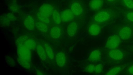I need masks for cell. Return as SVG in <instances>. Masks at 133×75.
Segmentation results:
<instances>
[{"instance_id": "cb8c5ba5", "label": "cell", "mask_w": 133, "mask_h": 75, "mask_svg": "<svg viewBox=\"0 0 133 75\" xmlns=\"http://www.w3.org/2000/svg\"><path fill=\"white\" fill-rule=\"evenodd\" d=\"M28 39L26 36H23L18 38L16 40V43L17 46L24 45L25 42Z\"/></svg>"}, {"instance_id": "4316f807", "label": "cell", "mask_w": 133, "mask_h": 75, "mask_svg": "<svg viewBox=\"0 0 133 75\" xmlns=\"http://www.w3.org/2000/svg\"><path fill=\"white\" fill-rule=\"evenodd\" d=\"M9 9L12 12H16L19 10V8L18 6L15 3H12L9 5Z\"/></svg>"}, {"instance_id": "836d02e7", "label": "cell", "mask_w": 133, "mask_h": 75, "mask_svg": "<svg viewBox=\"0 0 133 75\" xmlns=\"http://www.w3.org/2000/svg\"><path fill=\"white\" fill-rule=\"evenodd\" d=\"M36 73L37 74L39 75H42L44 74L42 72L39 70L37 71L36 72Z\"/></svg>"}, {"instance_id": "484cf974", "label": "cell", "mask_w": 133, "mask_h": 75, "mask_svg": "<svg viewBox=\"0 0 133 75\" xmlns=\"http://www.w3.org/2000/svg\"><path fill=\"white\" fill-rule=\"evenodd\" d=\"M1 23L4 25H9L11 21L7 17L6 15H3L1 18Z\"/></svg>"}, {"instance_id": "1f68e13d", "label": "cell", "mask_w": 133, "mask_h": 75, "mask_svg": "<svg viewBox=\"0 0 133 75\" xmlns=\"http://www.w3.org/2000/svg\"><path fill=\"white\" fill-rule=\"evenodd\" d=\"M7 63L11 66H12L15 65V62L13 59L10 57H8L6 58Z\"/></svg>"}, {"instance_id": "5b68a950", "label": "cell", "mask_w": 133, "mask_h": 75, "mask_svg": "<svg viewBox=\"0 0 133 75\" xmlns=\"http://www.w3.org/2000/svg\"><path fill=\"white\" fill-rule=\"evenodd\" d=\"M132 34L131 29L130 27L127 26L122 27L119 32V37L123 40L129 39L131 37Z\"/></svg>"}, {"instance_id": "9a60e30c", "label": "cell", "mask_w": 133, "mask_h": 75, "mask_svg": "<svg viewBox=\"0 0 133 75\" xmlns=\"http://www.w3.org/2000/svg\"><path fill=\"white\" fill-rule=\"evenodd\" d=\"M50 35L51 37L54 39H57L61 36V30L59 27L55 26L51 29L50 32Z\"/></svg>"}, {"instance_id": "603a6c76", "label": "cell", "mask_w": 133, "mask_h": 75, "mask_svg": "<svg viewBox=\"0 0 133 75\" xmlns=\"http://www.w3.org/2000/svg\"><path fill=\"white\" fill-rule=\"evenodd\" d=\"M121 70V68L120 67H115L110 69L105 74L107 75H116Z\"/></svg>"}, {"instance_id": "7402d4cb", "label": "cell", "mask_w": 133, "mask_h": 75, "mask_svg": "<svg viewBox=\"0 0 133 75\" xmlns=\"http://www.w3.org/2000/svg\"><path fill=\"white\" fill-rule=\"evenodd\" d=\"M37 16L40 21L45 24H48L50 22V20L48 16L39 12L37 14Z\"/></svg>"}, {"instance_id": "44dd1931", "label": "cell", "mask_w": 133, "mask_h": 75, "mask_svg": "<svg viewBox=\"0 0 133 75\" xmlns=\"http://www.w3.org/2000/svg\"><path fill=\"white\" fill-rule=\"evenodd\" d=\"M17 61L19 64L24 68L29 69L30 67V62L18 57Z\"/></svg>"}, {"instance_id": "7a4b0ae2", "label": "cell", "mask_w": 133, "mask_h": 75, "mask_svg": "<svg viewBox=\"0 0 133 75\" xmlns=\"http://www.w3.org/2000/svg\"><path fill=\"white\" fill-rule=\"evenodd\" d=\"M120 38L116 35H114L109 38L105 44V47L112 49H116L120 43Z\"/></svg>"}, {"instance_id": "ac0fdd59", "label": "cell", "mask_w": 133, "mask_h": 75, "mask_svg": "<svg viewBox=\"0 0 133 75\" xmlns=\"http://www.w3.org/2000/svg\"><path fill=\"white\" fill-rule=\"evenodd\" d=\"M37 29L43 33H46L48 31V27L46 24L42 22H37L35 24Z\"/></svg>"}, {"instance_id": "2e32d148", "label": "cell", "mask_w": 133, "mask_h": 75, "mask_svg": "<svg viewBox=\"0 0 133 75\" xmlns=\"http://www.w3.org/2000/svg\"><path fill=\"white\" fill-rule=\"evenodd\" d=\"M36 50L37 54L41 60L45 61L46 59V54L44 48L40 45L36 46Z\"/></svg>"}, {"instance_id": "f546056e", "label": "cell", "mask_w": 133, "mask_h": 75, "mask_svg": "<svg viewBox=\"0 0 133 75\" xmlns=\"http://www.w3.org/2000/svg\"><path fill=\"white\" fill-rule=\"evenodd\" d=\"M5 15L11 21H14L16 19L15 16L12 13H9Z\"/></svg>"}, {"instance_id": "d6986e66", "label": "cell", "mask_w": 133, "mask_h": 75, "mask_svg": "<svg viewBox=\"0 0 133 75\" xmlns=\"http://www.w3.org/2000/svg\"><path fill=\"white\" fill-rule=\"evenodd\" d=\"M24 45L30 50L34 49L36 47L35 41L31 39H28L25 42Z\"/></svg>"}, {"instance_id": "6da1fadb", "label": "cell", "mask_w": 133, "mask_h": 75, "mask_svg": "<svg viewBox=\"0 0 133 75\" xmlns=\"http://www.w3.org/2000/svg\"><path fill=\"white\" fill-rule=\"evenodd\" d=\"M17 47V53L18 57L30 62L31 58L30 50L24 45H18Z\"/></svg>"}, {"instance_id": "8992f818", "label": "cell", "mask_w": 133, "mask_h": 75, "mask_svg": "<svg viewBox=\"0 0 133 75\" xmlns=\"http://www.w3.org/2000/svg\"><path fill=\"white\" fill-rule=\"evenodd\" d=\"M61 15L62 21L64 22H68L72 20L74 16L70 9H69L63 10Z\"/></svg>"}, {"instance_id": "d6a6232c", "label": "cell", "mask_w": 133, "mask_h": 75, "mask_svg": "<svg viewBox=\"0 0 133 75\" xmlns=\"http://www.w3.org/2000/svg\"><path fill=\"white\" fill-rule=\"evenodd\" d=\"M128 72L130 74H133V65L129 68Z\"/></svg>"}, {"instance_id": "30bf717a", "label": "cell", "mask_w": 133, "mask_h": 75, "mask_svg": "<svg viewBox=\"0 0 133 75\" xmlns=\"http://www.w3.org/2000/svg\"><path fill=\"white\" fill-rule=\"evenodd\" d=\"M109 55L111 59L115 60H119L122 59L123 54L122 51L116 49H112L109 52Z\"/></svg>"}, {"instance_id": "d4e9b609", "label": "cell", "mask_w": 133, "mask_h": 75, "mask_svg": "<svg viewBox=\"0 0 133 75\" xmlns=\"http://www.w3.org/2000/svg\"><path fill=\"white\" fill-rule=\"evenodd\" d=\"M124 5L127 8L133 9V0H122Z\"/></svg>"}, {"instance_id": "f1b7e54d", "label": "cell", "mask_w": 133, "mask_h": 75, "mask_svg": "<svg viewBox=\"0 0 133 75\" xmlns=\"http://www.w3.org/2000/svg\"><path fill=\"white\" fill-rule=\"evenodd\" d=\"M95 66L93 64H89L85 67V70L88 73H92L94 72Z\"/></svg>"}, {"instance_id": "e0dca14e", "label": "cell", "mask_w": 133, "mask_h": 75, "mask_svg": "<svg viewBox=\"0 0 133 75\" xmlns=\"http://www.w3.org/2000/svg\"><path fill=\"white\" fill-rule=\"evenodd\" d=\"M44 46L46 55L50 59H53L54 57V54L52 49L46 43H44Z\"/></svg>"}, {"instance_id": "ba28073f", "label": "cell", "mask_w": 133, "mask_h": 75, "mask_svg": "<svg viewBox=\"0 0 133 75\" xmlns=\"http://www.w3.org/2000/svg\"><path fill=\"white\" fill-rule=\"evenodd\" d=\"M66 58L65 54L63 52H58L56 56V61L57 65L61 67H63L66 63Z\"/></svg>"}, {"instance_id": "52a82bcc", "label": "cell", "mask_w": 133, "mask_h": 75, "mask_svg": "<svg viewBox=\"0 0 133 75\" xmlns=\"http://www.w3.org/2000/svg\"><path fill=\"white\" fill-rule=\"evenodd\" d=\"M54 10V8L51 5L45 4L40 7L39 12L48 17L52 15Z\"/></svg>"}, {"instance_id": "8fae6325", "label": "cell", "mask_w": 133, "mask_h": 75, "mask_svg": "<svg viewBox=\"0 0 133 75\" xmlns=\"http://www.w3.org/2000/svg\"><path fill=\"white\" fill-rule=\"evenodd\" d=\"M24 24L25 27L30 30H33L35 25L34 19L30 15H28L25 18Z\"/></svg>"}, {"instance_id": "9c48e42d", "label": "cell", "mask_w": 133, "mask_h": 75, "mask_svg": "<svg viewBox=\"0 0 133 75\" xmlns=\"http://www.w3.org/2000/svg\"><path fill=\"white\" fill-rule=\"evenodd\" d=\"M78 24L75 21L70 22L67 27L66 31L68 35L70 37L74 36L76 33L78 29Z\"/></svg>"}, {"instance_id": "83f0119b", "label": "cell", "mask_w": 133, "mask_h": 75, "mask_svg": "<svg viewBox=\"0 0 133 75\" xmlns=\"http://www.w3.org/2000/svg\"><path fill=\"white\" fill-rule=\"evenodd\" d=\"M103 68L102 64H98L95 66L94 72L97 73H100L102 71Z\"/></svg>"}, {"instance_id": "5bb4252c", "label": "cell", "mask_w": 133, "mask_h": 75, "mask_svg": "<svg viewBox=\"0 0 133 75\" xmlns=\"http://www.w3.org/2000/svg\"><path fill=\"white\" fill-rule=\"evenodd\" d=\"M101 53L100 51L98 49L92 51L89 54L88 57L89 61L92 62L98 61L101 59Z\"/></svg>"}, {"instance_id": "277c9868", "label": "cell", "mask_w": 133, "mask_h": 75, "mask_svg": "<svg viewBox=\"0 0 133 75\" xmlns=\"http://www.w3.org/2000/svg\"><path fill=\"white\" fill-rule=\"evenodd\" d=\"M70 10L74 16H79L83 11V8L81 4L77 1H74L71 4Z\"/></svg>"}, {"instance_id": "4fadbf2b", "label": "cell", "mask_w": 133, "mask_h": 75, "mask_svg": "<svg viewBox=\"0 0 133 75\" xmlns=\"http://www.w3.org/2000/svg\"><path fill=\"white\" fill-rule=\"evenodd\" d=\"M101 30V27L99 24L96 23H93L89 26L88 32L90 35L96 36L100 33Z\"/></svg>"}, {"instance_id": "4dcf8cb0", "label": "cell", "mask_w": 133, "mask_h": 75, "mask_svg": "<svg viewBox=\"0 0 133 75\" xmlns=\"http://www.w3.org/2000/svg\"><path fill=\"white\" fill-rule=\"evenodd\" d=\"M126 17L129 21L133 22V12H129L127 13Z\"/></svg>"}, {"instance_id": "e575fe53", "label": "cell", "mask_w": 133, "mask_h": 75, "mask_svg": "<svg viewBox=\"0 0 133 75\" xmlns=\"http://www.w3.org/2000/svg\"><path fill=\"white\" fill-rule=\"evenodd\" d=\"M109 2H112L115 1L116 0H107Z\"/></svg>"}, {"instance_id": "7c38bea8", "label": "cell", "mask_w": 133, "mask_h": 75, "mask_svg": "<svg viewBox=\"0 0 133 75\" xmlns=\"http://www.w3.org/2000/svg\"><path fill=\"white\" fill-rule=\"evenodd\" d=\"M104 4L103 0H91L89 3L90 9L93 11L99 10Z\"/></svg>"}, {"instance_id": "ffe728a7", "label": "cell", "mask_w": 133, "mask_h": 75, "mask_svg": "<svg viewBox=\"0 0 133 75\" xmlns=\"http://www.w3.org/2000/svg\"><path fill=\"white\" fill-rule=\"evenodd\" d=\"M52 17L54 22L56 24H59L62 21L61 14L57 10H54L52 14Z\"/></svg>"}, {"instance_id": "3957f363", "label": "cell", "mask_w": 133, "mask_h": 75, "mask_svg": "<svg viewBox=\"0 0 133 75\" xmlns=\"http://www.w3.org/2000/svg\"><path fill=\"white\" fill-rule=\"evenodd\" d=\"M111 17L110 12L107 10L100 11L95 15L94 17V21L98 23H102L108 20Z\"/></svg>"}]
</instances>
